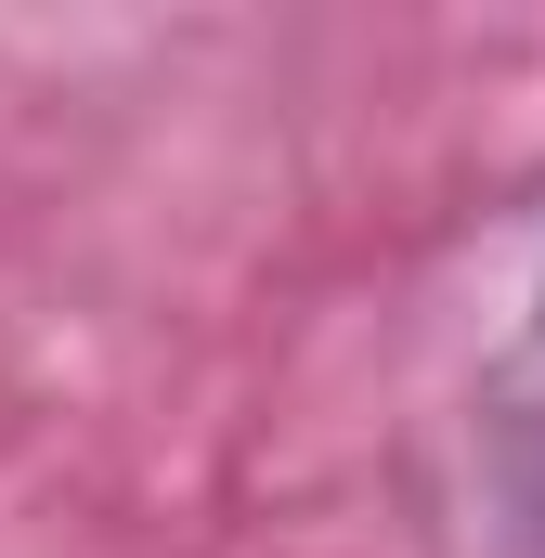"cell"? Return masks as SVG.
<instances>
[{
  "mask_svg": "<svg viewBox=\"0 0 545 558\" xmlns=\"http://www.w3.org/2000/svg\"><path fill=\"white\" fill-rule=\"evenodd\" d=\"M468 403H481V481H494V507L545 546V169L507 195V221H494Z\"/></svg>",
  "mask_w": 545,
  "mask_h": 558,
  "instance_id": "6da1fadb",
  "label": "cell"
}]
</instances>
